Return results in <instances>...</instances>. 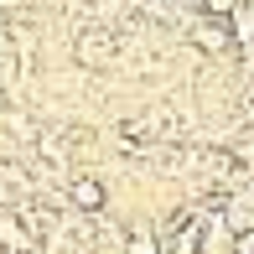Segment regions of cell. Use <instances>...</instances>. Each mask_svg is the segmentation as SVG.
Masks as SVG:
<instances>
[{
    "instance_id": "cell-1",
    "label": "cell",
    "mask_w": 254,
    "mask_h": 254,
    "mask_svg": "<svg viewBox=\"0 0 254 254\" xmlns=\"http://www.w3.org/2000/svg\"><path fill=\"white\" fill-rule=\"evenodd\" d=\"M109 52H114V37H104V31H88V37H78V57H83V63H104Z\"/></svg>"
},
{
    "instance_id": "cell-2",
    "label": "cell",
    "mask_w": 254,
    "mask_h": 254,
    "mask_svg": "<svg viewBox=\"0 0 254 254\" xmlns=\"http://www.w3.org/2000/svg\"><path fill=\"white\" fill-rule=\"evenodd\" d=\"M73 202H78V207H99V202H104L99 182H73Z\"/></svg>"
},
{
    "instance_id": "cell-3",
    "label": "cell",
    "mask_w": 254,
    "mask_h": 254,
    "mask_svg": "<svg viewBox=\"0 0 254 254\" xmlns=\"http://www.w3.org/2000/svg\"><path fill=\"white\" fill-rule=\"evenodd\" d=\"M239 249H254V234H244V239H239Z\"/></svg>"
}]
</instances>
